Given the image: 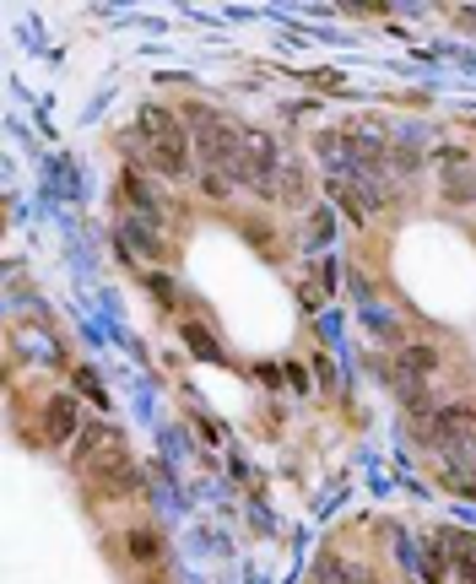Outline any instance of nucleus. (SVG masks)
<instances>
[{"instance_id":"f257e3e1","label":"nucleus","mask_w":476,"mask_h":584,"mask_svg":"<svg viewBox=\"0 0 476 584\" xmlns=\"http://www.w3.org/2000/svg\"><path fill=\"white\" fill-rule=\"evenodd\" d=\"M76 471L87 476V487L98 498H136L142 492V476L131 465V443L114 423H87L76 438Z\"/></svg>"},{"instance_id":"f03ea898","label":"nucleus","mask_w":476,"mask_h":584,"mask_svg":"<svg viewBox=\"0 0 476 584\" xmlns=\"http://www.w3.org/2000/svg\"><path fill=\"white\" fill-rule=\"evenodd\" d=\"M190 151H195V136L184 125V114L162 109V104H147L136 114V131H131V157L158 173V179H184L190 173Z\"/></svg>"},{"instance_id":"7ed1b4c3","label":"nucleus","mask_w":476,"mask_h":584,"mask_svg":"<svg viewBox=\"0 0 476 584\" xmlns=\"http://www.w3.org/2000/svg\"><path fill=\"white\" fill-rule=\"evenodd\" d=\"M184 125H190V136H195V151L206 157V168H217V173H228L233 184H239V173H244V157H249V125H239L233 114H217V109H184Z\"/></svg>"},{"instance_id":"20e7f679","label":"nucleus","mask_w":476,"mask_h":584,"mask_svg":"<svg viewBox=\"0 0 476 584\" xmlns=\"http://www.w3.org/2000/svg\"><path fill=\"white\" fill-rule=\"evenodd\" d=\"M434 482H439L444 492H455V498H476V443L472 438H461L455 449L434 454Z\"/></svg>"},{"instance_id":"39448f33","label":"nucleus","mask_w":476,"mask_h":584,"mask_svg":"<svg viewBox=\"0 0 476 584\" xmlns=\"http://www.w3.org/2000/svg\"><path fill=\"white\" fill-rule=\"evenodd\" d=\"M38 412H44V423H38V443L44 449H65V443L82 438V406H76V396H49Z\"/></svg>"},{"instance_id":"423d86ee","label":"nucleus","mask_w":476,"mask_h":584,"mask_svg":"<svg viewBox=\"0 0 476 584\" xmlns=\"http://www.w3.org/2000/svg\"><path fill=\"white\" fill-rule=\"evenodd\" d=\"M120 206H131V217H142V222L162 228V195L147 184V173H142V168H125V173H120Z\"/></svg>"},{"instance_id":"0eeeda50","label":"nucleus","mask_w":476,"mask_h":584,"mask_svg":"<svg viewBox=\"0 0 476 584\" xmlns=\"http://www.w3.org/2000/svg\"><path fill=\"white\" fill-rule=\"evenodd\" d=\"M120 250H125V255H147V260H162V255H168V239H162L152 222H142V217H125V222H120Z\"/></svg>"},{"instance_id":"6e6552de","label":"nucleus","mask_w":476,"mask_h":584,"mask_svg":"<svg viewBox=\"0 0 476 584\" xmlns=\"http://www.w3.org/2000/svg\"><path fill=\"white\" fill-rule=\"evenodd\" d=\"M444 162V195L461 206V200H476V168H472V157H461V151H444L439 157Z\"/></svg>"},{"instance_id":"1a4fd4ad","label":"nucleus","mask_w":476,"mask_h":584,"mask_svg":"<svg viewBox=\"0 0 476 584\" xmlns=\"http://www.w3.org/2000/svg\"><path fill=\"white\" fill-rule=\"evenodd\" d=\"M444 542H450V584H476V536L444 531Z\"/></svg>"},{"instance_id":"9d476101","label":"nucleus","mask_w":476,"mask_h":584,"mask_svg":"<svg viewBox=\"0 0 476 584\" xmlns=\"http://www.w3.org/2000/svg\"><path fill=\"white\" fill-rule=\"evenodd\" d=\"M271 200H282V206H309V173H304L298 162H282Z\"/></svg>"},{"instance_id":"9b49d317","label":"nucleus","mask_w":476,"mask_h":584,"mask_svg":"<svg viewBox=\"0 0 476 584\" xmlns=\"http://www.w3.org/2000/svg\"><path fill=\"white\" fill-rule=\"evenodd\" d=\"M315 584H379L374 574H363V569H352L346 558H335V552H325L315 569Z\"/></svg>"},{"instance_id":"f8f14e48","label":"nucleus","mask_w":476,"mask_h":584,"mask_svg":"<svg viewBox=\"0 0 476 584\" xmlns=\"http://www.w3.org/2000/svg\"><path fill=\"white\" fill-rule=\"evenodd\" d=\"M125 558H131V563H158V558H162V536L152 531V525L125 531Z\"/></svg>"},{"instance_id":"ddd939ff","label":"nucleus","mask_w":476,"mask_h":584,"mask_svg":"<svg viewBox=\"0 0 476 584\" xmlns=\"http://www.w3.org/2000/svg\"><path fill=\"white\" fill-rule=\"evenodd\" d=\"M423 584H450V542H444V531L423 547Z\"/></svg>"},{"instance_id":"4468645a","label":"nucleus","mask_w":476,"mask_h":584,"mask_svg":"<svg viewBox=\"0 0 476 584\" xmlns=\"http://www.w3.org/2000/svg\"><path fill=\"white\" fill-rule=\"evenodd\" d=\"M179 336L190 341V352H195L200 363H222V346L211 341V330H206L200 319H179Z\"/></svg>"},{"instance_id":"2eb2a0df","label":"nucleus","mask_w":476,"mask_h":584,"mask_svg":"<svg viewBox=\"0 0 476 584\" xmlns=\"http://www.w3.org/2000/svg\"><path fill=\"white\" fill-rule=\"evenodd\" d=\"M228 184H233L228 173H217V168H200V195H206V200H228V195H233Z\"/></svg>"},{"instance_id":"dca6fc26","label":"nucleus","mask_w":476,"mask_h":584,"mask_svg":"<svg viewBox=\"0 0 476 584\" xmlns=\"http://www.w3.org/2000/svg\"><path fill=\"white\" fill-rule=\"evenodd\" d=\"M244 233H249V244H260V250H271V222H244Z\"/></svg>"},{"instance_id":"f3484780","label":"nucleus","mask_w":476,"mask_h":584,"mask_svg":"<svg viewBox=\"0 0 476 584\" xmlns=\"http://www.w3.org/2000/svg\"><path fill=\"white\" fill-rule=\"evenodd\" d=\"M147 282H152V292H158L162 303H173V277H162V271H152Z\"/></svg>"},{"instance_id":"a211bd4d","label":"nucleus","mask_w":476,"mask_h":584,"mask_svg":"<svg viewBox=\"0 0 476 584\" xmlns=\"http://www.w3.org/2000/svg\"><path fill=\"white\" fill-rule=\"evenodd\" d=\"M288 385H293V390H309V368H304V363H288Z\"/></svg>"}]
</instances>
